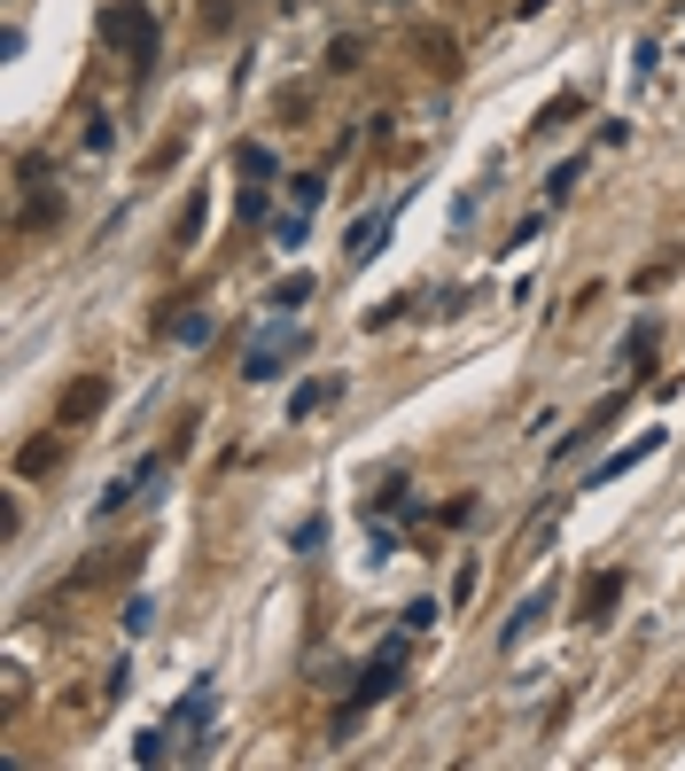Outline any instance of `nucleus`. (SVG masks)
<instances>
[{
	"mask_svg": "<svg viewBox=\"0 0 685 771\" xmlns=\"http://www.w3.org/2000/svg\"><path fill=\"white\" fill-rule=\"evenodd\" d=\"M234 180H242V188H266V180H281V156H273V141H242V148H234Z\"/></svg>",
	"mask_w": 685,
	"mask_h": 771,
	"instance_id": "obj_10",
	"label": "nucleus"
},
{
	"mask_svg": "<svg viewBox=\"0 0 685 771\" xmlns=\"http://www.w3.org/2000/svg\"><path fill=\"white\" fill-rule=\"evenodd\" d=\"M312 297H319V281H312V273H289V281H273V297H266V304H273V312H304Z\"/></svg>",
	"mask_w": 685,
	"mask_h": 771,
	"instance_id": "obj_15",
	"label": "nucleus"
},
{
	"mask_svg": "<svg viewBox=\"0 0 685 771\" xmlns=\"http://www.w3.org/2000/svg\"><path fill=\"white\" fill-rule=\"evenodd\" d=\"M576 180H584V156L553 164V180H546V203H569V195H576Z\"/></svg>",
	"mask_w": 685,
	"mask_h": 771,
	"instance_id": "obj_23",
	"label": "nucleus"
},
{
	"mask_svg": "<svg viewBox=\"0 0 685 771\" xmlns=\"http://www.w3.org/2000/svg\"><path fill=\"white\" fill-rule=\"evenodd\" d=\"M63 460H70V437H63V421H55V428H40V437H24V445H16V483L55 476Z\"/></svg>",
	"mask_w": 685,
	"mask_h": 771,
	"instance_id": "obj_4",
	"label": "nucleus"
},
{
	"mask_svg": "<svg viewBox=\"0 0 685 771\" xmlns=\"http://www.w3.org/2000/svg\"><path fill=\"white\" fill-rule=\"evenodd\" d=\"M102 40L133 63V78H148L156 55H164V32H156V16H148V0H110V9H102Z\"/></svg>",
	"mask_w": 685,
	"mask_h": 771,
	"instance_id": "obj_1",
	"label": "nucleus"
},
{
	"mask_svg": "<svg viewBox=\"0 0 685 771\" xmlns=\"http://www.w3.org/2000/svg\"><path fill=\"white\" fill-rule=\"evenodd\" d=\"M327 398H335V382H296V390H289V421H304V413H319Z\"/></svg>",
	"mask_w": 685,
	"mask_h": 771,
	"instance_id": "obj_21",
	"label": "nucleus"
},
{
	"mask_svg": "<svg viewBox=\"0 0 685 771\" xmlns=\"http://www.w3.org/2000/svg\"><path fill=\"white\" fill-rule=\"evenodd\" d=\"M102 405H110V375H78V382L63 390V405H55V421H63V428H86V421H94Z\"/></svg>",
	"mask_w": 685,
	"mask_h": 771,
	"instance_id": "obj_6",
	"label": "nucleus"
},
{
	"mask_svg": "<svg viewBox=\"0 0 685 771\" xmlns=\"http://www.w3.org/2000/svg\"><path fill=\"white\" fill-rule=\"evenodd\" d=\"M266 234H273V249H304L312 242V211H273Z\"/></svg>",
	"mask_w": 685,
	"mask_h": 771,
	"instance_id": "obj_14",
	"label": "nucleus"
},
{
	"mask_svg": "<svg viewBox=\"0 0 685 771\" xmlns=\"http://www.w3.org/2000/svg\"><path fill=\"white\" fill-rule=\"evenodd\" d=\"M382 242H390V211H367V219H351V234H343V257L367 266V257H382Z\"/></svg>",
	"mask_w": 685,
	"mask_h": 771,
	"instance_id": "obj_11",
	"label": "nucleus"
},
{
	"mask_svg": "<svg viewBox=\"0 0 685 771\" xmlns=\"http://www.w3.org/2000/svg\"><path fill=\"white\" fill-rule=\"evenodd\" d=\"M148 624H156V608H148V600L133 592V600H125V632H148Z\"/></svg>",
	"mask_w": 685,
	"mask_h": 771,
	"instance_id": "obj_30",
	"label": "nucleus"
},
{
	"mask_svg": "<svg viewBox=\"0 0 685 771\" xmlns=\"http://www.w3.org/2000/svg\"><path fill=\"white\" fill-rule=\"evenodd\" d=\"M413 47H420V63L437 70V78H460V40H452V32H420Z\"/></svg>",
	"mask_w": 685,
	"mask_h": 771,
	"instance_id": "obj_12",
	"label": "nucleus"
},
{
	"mask_svg": "<svg viewBox=\"0 0 685 771\" xmlns=\"http://www.w3.org/2000/svg\"><path fill=\"white\" fill-rule=\"evenodd\" d=\"M156 327H164V335H180L188 351H203V343H211V312H164Z\"/></svg>",
	"mask_w": 685,
	"mask_h": 771,
	"instance_id": "obj_13",
	"label": "nucleus"
},
{
	"mask_svg": "<svg viewBox=\"0 0 685 771\" xmlns=\"http://www.w3.org/2000/svg\"><path fill=\"white\" fill-rule=\"evenodd\" d=\"M654 343H662V320H639V327L624 335V367H647V359H654Z\"/></svg>",
	"mask_w": 685,
	"mask_h": 771,
	"instance_id": "obj_19",
	"label": "nucleus"
},
{
	"mask_svg": "<svg viewBox=\"0 0 685 771\" xmlns=\"http://www.w3.org/2000/svg\"><path fill=\"white\" fill-rule=\"evenodd\" d=\"M437 616H445V608H437V600H428V592H420V600H405V608H397V624H405V632H437Z\"/></svg>",
	"mask_w": 685,
	"mask_h": 771,
	"instance_id": "obj_24",
	"label": "nucleus"
},
{
	"mask_svg": "<svg viewBox=\"0 0 685 771\" xmlns=\"http://www.w3.org/2000/svg\"><path fill=\"white\" fill-rule=\"evenodd\" d=\"M367 561H397V530H390V523L367 530Z\"/></svg>",
	"mask_w": 685,
	"mask_h": 771,
	"instance_id": "obj_27",
	"label": "nucleus"
},
{
	"mask_svg": "<svg viewBox=\"0 0 685 771\" xmlns=\"http://www.w3.org/2000/svg\"><path fill=\"white\" fill-rule=\"evenodd\" d=\"M327 203V180H319V171H296V180H289V211H319Z\"/></svg>",
	"mask_w": 685,
	"mask_h": 771,
	"instance_id": "obj_20",
	"label": "nucleus"
},
{
	"mask_svg": "<svg viewBox=\"0 0 685 771\" xmlns=\"http://www.w3.org/2000/svg\"><path fill=\"white\" fill-rule=\"evenodd\" d=\"M616 600H624V569H592L584 592H576V624H608Z\"/></svg>",
	"mask_w": 685,
	"mask_h": 771,
	"instance_id": "obj_7",
	"label": "nucleus"
},
{
	"mask_svg": "<svg viewBox=\"0 0 685 771\" xmlns=\"http://www.w3.org/2000/svg\"><path fill=\"white\" fill-rule=\"evenodd\" d=\"M195 24H203V32H226V24H234V0H203Z\"/></svg>",
	"mask_w": 685,
	"mask_h": 771,
	"instance_id": "obj_28",
	"label": "nucleus"
},
{
	"mask_svg": "<svg viewBox=\"0 0 685 771\" xmlns=\"http://www.w3.org/2000/svg\"><path fill=\"white\" fill-rule=\"evenodd\" d=\"M397 678H405V662H390V655H374L367 670H359V685H351V702H343V717H335V733H351L374 702H390L397 694Z\"/></svg>",
	"mask_w": 685,
	"mask_h": 771,
	"instance_id": "obj_3",
	"label": "nucleus"
},
{
	"mask_svg": "<svg viewBox=\"0 0 685 771\" xmlns=\"http://www.w3.org/2000/svg\"><path fill=\"white\" fill-rule=\"evenodd\" d=\"M234 219H242V226H273V203H266V188H242V195H234Z\"/></svg>",
	"mask_w": 685,
	"mask_h": 771,
	"instance_id": "obj_22",
	"label": "nucleus"
},
{
	"mask_svg": "<svg viewBox=\"0 0 685 771\" xmlns=\"http://www.w3.org/2000/svg\"><path fill=\"white\" fill-rule=\"evenodd\" d=\"M110 148H117V125L94 110V118H86V156H110Z\"/></svg>",
	"mask_w": 685,
	"mask_h": 771,
	"instance_id": "obj_25",
	"label": "nucleus"
},
{
	"mask_svg": "<svg viewBox=\"0 0 685 771\" xmlns=\"http://www.w3.org/2000/svg\"><path fill=\"white\" fill-rule=\"evenodd\" d=\"M546 616H553V584H538V592L523 600V608L506 616V632H498V655H514V647H523V639H530V632H538Z\"/></svg>",
	"mask_w": 685,
	"mask_h": 771,
	"instance_id": "obj_8",
	"label": "nucleus"
},
{
	"mask_svg": "<svg viewBox=\"0 0 685 771\" xmlns=\"http://www.w3.org/2000/svg\"><path fill=\"white\" fill-rule=\"evenodd\" d=\"M319 538H327V523L312 514V523H296V554H319Z\"/></svg>",
	"mask_w": 685,
	"mask_h": 771,
	"instance_id": "obj_31",
	"label": "nucleus"
},
{
	"mask_svg": "<svg viewBox=\"0 0 685 771\" xmlns=\"http://www.w3.org/2000/svg\"><path fill=\"white\" fill-rule=\"evenodd\" d=\"M273 110H281V125H304V118H312V94H304V86H289Z\"/></svg>",
	"mask_w": 685,
	"mask_h": 771,
	"instance_id": "obj_26",
	"label": "nucleus"
},
{
	"mask_svg": "<svg viewBox=\"0 0 685 771\" xmlns=\"http://www.w3.org/2000/svg\"><path fill=\"white\" fill-rule=\"evenodd\" d=\"M47 226H63V188L55 180H40L24 195V211H16V234H47Z\"/></svg>",
	"mask_w": 685,
	"mask_h": 771,
	"instance_id": "obj_9",
	"label": "nucleus"
},
{
	"mask_svg": "<svg viewBox=\"0 0 685 771\" xmlns=\"http://www.w3.org/2000/svg\"><path fill=\"white\" fill-rule=\"evenodd\" d=\"M203 219H211V195L195 188V195H188V211H180V226H171V242H180V249H195V242H203Z\"/></svg>",
	"mask_w": 685,
	"mask_h": 771,
	"instance_id": "obj_18",
	"label": "nucleus"
},
{
	"mask_svg": "<svg viewBox=\"0 0 685 771\" xmlns=\"http://www.w3.org/2000/svg\"><path fill=\"white\" fill-rule=\"evenodd\" d=\"M164 756H171L164 733H141V740H133V763H164Z\"/></svg>",
	"mask_w": 685,
	"mask_h": 771,
	"instance_id": "obj_29",
	"label": "nucleus"
},
{
	"mask_svg": "<svg viewBox=\"0 0 685 771\" xmlns=\"http://www.w3.org/2000/svg\"><path fill=\"white\" fill-rule=\"evenodd\" d=\"M584 118V94H576V86H561V94L538 110V133H553V125H576Z\"/></svg>",
	"mask_w": 685,
	"mask_h": 771,
	"instance_id": "obj_17",
	"label": "nucleus"
},
{
	"mask_svg": "<svg viewBox=\"0 0 685 771\" xmlns=\"http://www.w3.org/2000/svg\"><path fill=\"white\" fill-rule=\"evenodd\" d=\"M654 452H662V428H639V437H631V445H616V452H608V460H599V468H592L584 483H592V491H608L616 476H631V468H647Z\"/></svg>",
	"mask_w": 685,
	"mask_h": 771,
	"instance_id": "obj_5",
	"label": "nucleus"
},
{
	"mask_svg": "<svg viewBox=\"0 0 685 771\" xmlns=\"http://www.w3.org/2000/svg\"><path fill=\"white\" fill-rule=\"evenodd\" d=\"M359 63H367V40H359V32H335V40H327V70H335V78H351Z\"/></svg>",
	"mask_w": 685,
	"mask_h": 771,
	"instance_id": "obj_16",
	"label": "nucleus"
},
{
	"mask_svg": "<svg viewBox=\"0 0 685 771\" xmlns=\"http://www.w3.org/2000/svg\"><path fill=\"white\" fill-rule=\"evenodd\" d=\"M304 351H312V327H296V312H281V327H266L242 351V382H281L289 359H304Z\"/></svg>",
	"mask_w": 685,
	"mask_h": 771,
	"instance_id": "obj_2",
	"label": "nucleus"
}]
</instances>
